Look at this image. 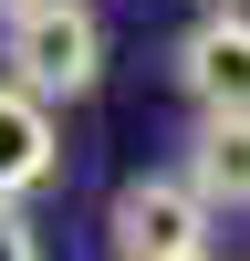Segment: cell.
<instances>
[{
  "label": "cell",
  "mask_w": 250,
  "mask_h": 261,
  "mask_svg": "<svg viewBox=\"0 0 250 261\" xmlns=\"http://www.w3.org/2000/svg\"><path fill=\"white\" fill-rule=\"evenodd\" d=\"M0 11H11V0H0Z\"/></svg>",
  "instance_id": "8"
},
{
  "label": "cell",
  "mask_w": 250,
  "mask_h": 261,
  "mask_svg": "<svg viewBox=\"0 0 250 261\" xmlns=\"http://www.w3.org/2000/svg\"><path fill=\"white\" fill-rule=\"evenodd\" d=\"M208 11H219V0H208Z\"/></svg>",
  "instance_id": "7"
},
{
  "label": "cell",
  "mask_w": 250,
  "mask_h": 261,
  "mask_svg": "<svg viewBox=\"0 0 250 261\" xmlns=\"http://www.w3.org/2000/svg\"><path fill=\"white\" fill-rule=\"evenodd\" d=\"M188 188L208 209H250V105H219L188 136Z\"/></svg>",
  "instance_id": "5"
},
{
  "label": "cell",
  "mask_w": 250,
  "mask_h": 261,
  "mask_svg": "<svg viewBox=\"0 0 250 261\" xmlns=\"http://www.w3.org/2000/svg\"><path fill=\"white\" fill-rule=\"evenodd\" d=\"M63 178V125H52V94L0 73V199H32V188Z\"/></svg>",
  "instance_id": "4"
},
{
  "label": "cell",
  "mask_w": 250,
  "mask_h": 261,
  "mask_svg": "<svg viewBox=\"0 0 250 261\" xmlns=\"http://www.w3.org/2000/svg\"><path fill=\"white\" fill-rule=\"evenodd\" d=\"M198 261H208V251H198Z\"/></svg>",
  "instance_id": "9"
},
{
  "label": "cell",
  "mask_w": 250,
  "mask_h": 261,
  "mask_svg": "<svg viewBox=\"0 0 250 261\" xmlns=\"http://www.w3.org/2000/svg\"><path fill=\"white\" fill-rule=\"evenodd\" d=\"M208 220H219V209L188 188V167L177 178H125L115 209H104V251L115 261H198L208 251Z\"/></svg>",
  "instance_id": "2"
},
{
  "label": "cell",
  "mask_w": 250,
  "mask_h": 261,
  "mask_svg": "<svg viewBox=\"0 0 250 261\" xmlns=\"http://www.w3.org/2000/svg\"><path fill=\"white\" fill-rule=\"evenodd\" d=\"M0 73L32 84V94H52V105L94 94L104 84V21H94V0H11L0 11Z\"/></svg>",
  "instance_id": "1"
},
{
  "label": "cell",
  "mask_w": 250,
  "mask_h": 261,
  "mask_svg": "<svg viewBox=\"0 0 250 261\" xmlns=\"http://www.w3.org/2000/svg\"><path fill=\"white\" fill-rule=\"evenodd\" d=\"M0 261H42V230L21 220V199H0Z\"/></svg>",
  "instance_id": "6"
},
{
  "label": "cell",
  "mask_w": 250,
  "mask_h": 261,
  "mask_svg": "<svg viewBox=\"0 0 250 261\" xmlns=\"http://www.w3.org/2000/svg\"><path fill=\"white\" fill-rule=\"evenodd\" d=\"M177 84H188V105H198V115L250 105V11H240V0H219V11L177 42Z\"/></svg>",
  "instance_id": "3"
}]
</instances>
